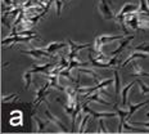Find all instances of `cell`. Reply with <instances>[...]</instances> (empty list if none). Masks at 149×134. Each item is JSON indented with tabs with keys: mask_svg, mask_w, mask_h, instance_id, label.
<instances>
[{
	"mask_svg": "<svg viewBox=\"0 0 149 134\" xmlns=\"http://www.w3.org/2000/svg\"><path fill=\"white\" fill-rule=\"evenodd\" d=\"M112 3L109 0H99V12L103 15L104 20H116V15L113 13V9H112Z\"/></svg>",
	"mask_w": 149,
	"mask_h": 134,
	"instance_id": "1",
	"label": "cell"
},
{
	"mask_svg": "<svg viewBox=\"0 0 149 134\" xmlns=\"http://www.w3.org/2000/svg\"><path fill=\"white\" fill-rule=\"evenodd\" d=\"M123 39L121 35H100V36H97L95 37V49L94 52H102V46H103L105 43H111V41H116V40H121Z\"/></svg>",
	"mask_w": 149,
	"mask_h": 134,
	"instance_id": "2",
	"label": "cell"
},
{
	"mask_svg": "<svg viewBox=\"0 0 149 134\" xmlns=\"http://www.w3.org/2000/svg\"><path fill=\"white\" fill-rule=\"evenodd\" d=\"M21 53L23 54H27V55H31L32 58L35 60H42L44 57L46 58H54L53 53H49L46 49H41V48H33V49H29V51H21Z\"/></svg>",
	"mask_w": 149,
	"mask_h": 134,
	"instance_id": "3",
	"label": "cell"
},
{
	"mask_svg": "<svg viewBox=\"0 0 149 134\" xmlns=\"http://www.w3.org/2000/svg\"><path fill=\"white\" fill-rule=\"evenodd\" d=\"M82 111L85 114H90L93 116V119H108V117H116L117 111L116 112H97V111H93L91 108L88 106V103H82Z\"/></svg>",
	"mask_w": 149,
	"mask_h": 134,
	"instance_id": "4",
	"label": "cell"
},
{
	"mask_svg": "<svg viewBox=\"0 0 149 134\" xmlns=\"http://www.w3.org/2000/svg\"><path fill=\"white\" fill-rule=\"evenodd\" d=\"M68 44H70L68 60H71V58H79V52L81 51V49H85V48L91 46V44H76V43H73L71 39H68Z\"/></svg>",
	"mask_w": 149,
	"mask_h": 134,
	"instance_id": "5",
	"label": "cell"
},
{
	"mask_svg": "<svg viewBox=\"0 0 149 134\" xmlns=\"http://www.w3.org/2000/svg\"><path fill=\"white\" fill-rule=\"evenodd\" d=\"M52 88L50 83L46 81L45 85H42L41 88H39L36 90V95H35V101H33V105H39L40 102H45L46 101V95H48V89Z\"/></svg>",
	"mask_w": 149,
	"mask_h": 134,
	"instance_id": "6",
	"label": "cell"
},
{
	"mask_svg": "<svg viewBox=\"0 0 149 134\" xmlns=\"http://www.w3.org/2000/svg\"><path fill=\"white\" fill-rule=\"evenodd\" d=\"M89 60H90V63H91V66L93 67H100V68H109L112 66H114V65L117 63V57H113V58H111L109 62H99L95 60V57H93L91 54L89 55Z\"/></svg>",
	"mask_w": 149,
	"mask_h": 134,
	"instance_id": "7",
	"label": "cell"
},
{
	"mask_svg": "<svg viewBox=\"0 0 149 134\" xmlns=\"http://www.w3.org/2000/svg\"><path fill=\"white\" fill-rule=\"evenodd\" d=\"M45 115H46V117H48V119H49V121H50V123L54 124V125L57 126L58 129H61V132H63V133H67V132H68L67 126L64 125V124H63V123H62V121L59 120V117L54 116V115H53V114H52V112L49 111V110H46V111H45Z\"/></svg>",
	"mask_w": 149,
	"mask_h": 134,
	"instance_id": "8",
	"label": "cell"
},
{
	"mask_svg": "<svg viewBox=\"0 0 149 134\" xmlns=\"http://www.w3.org/2000/svg\"><path fill=\"white\" fill-rule=\"evenodd\" d=\"M149 57V54L148 53H144V52H139V51H135V52H132L131 54L129 55V57L125 60V62L122 63V67H126L127 65L130 63V62H132L134 60H145V58H148Z\"/></svg>",
	"mask_w": 149,
	"mask_h": 134,
	"instance_id": "9",
	"label": "cell"
},
{
	"mask_svg": "<svg viewBox=\"0 0 149 134\" xmlns=\"http://www.w3.org/2000/svg\"><path fill=\"white\" fill-rule=\"evenodd\" d=\"M140 11V5H136V4H125L122 7V9L118 12L117 15H126L129 13H134V12Z\"/></svg>",
	"mask_w": 149,
	"mask_h": 134,
	"instance_id": "10",
	"label": "cell"
},
{
	"mask_svg": "<svg viewBox=\"0 0 149 134\" xmlns=\"http://www.w3.org/2000/svg\"><path fill=\"white\" fill-rule=\"evenodd\" d=\"M55 63H45V65H41V66H36L33 65L32 68H30L31 72H42V74H49L50 72V68L54 66Z\"/></svg>",
	"mask_w": 149,
	"mask_h": 134,
	"instance_id": "11",
	"label": "cell"
},
{
	"mask_svg": "<svg viewBox=\"0 0 149 134\" xmlns=\"http://www.w3.org/2000/svg\"><path fill=\"white\" fill-rule=\"evenodd\" d=\"M114 110L117 111V114H118V116H120V126H118V130H117V132L121 133V132H122V128H123V123H125V119H126L127 116H129V111L120 110V108L117 107V105H114Z\"/></svg>",
	"mask_w": 149,
	"mask_h": 134,
	"instance_id": "12",
	"label": "cell"
},
{
	"mask_svg": "<svg viewBox=\"0 0 149 134\" xmlns=\"http://www.w3.org/2000/svg\"><path fill=\"white\" fill-rule=\"evenodd\" d=\"M131 40H134V36H129V37H126V39H121V44H120V46L116 49V51L112 52V55H117V54H120V53L122 52L123 49L126 48V46H129V44H130V41H131Z\"/></svg>",
	"mask_w": 149,
	"mask_h": 134,
	"instance_id": "13",
	"label": "cell"
},
{
	"mask_svg": "<svg viewBox=\"0 0 149 134\" xmlns=\"http://www.w3.org/2000/svg\"><path fill=\"white\" fill-rule=\"evenodd\" d=\"M148 103H149L148 99H147V101H144V102H141V103H139V105H132L131 102L129 101V117H131L136 111L140 110L141 107H144V106H145V105H148Z\"/></svg>",
	"mask_w": 149,
	"mask_h": 134,
	"instance_id": "14",
	"label": "cell"
},
{
	"mask_svg": "<svg viewBox=\"0 0 149 134\" xmlns=\"http://www.w3.org/2000/svg\"><path fill=\"white\" fill-rule=\"evenodd\" d=\"M132 68H134V72L131 74V76H134V77H140V76H148L149 77V72H145V71H143V67L141 66H139L136 62H134L132 63Z\"/></svg>",
	"mask_w": 149,
	"mask_h": 134,
	"instance_id": "15",
	"label": "cell"
},
{
	"mask_svg": "<svg viewBox=\"0 0 149 134\" xmlns=\"http://www.w3.org/2000/svg\"><path fill=\"white\" fill-rule=\"evenodd\" d=\"M64 46H67L66 43H50V44H48L45 46V49L49 53H55L57 51H59V49L64 48Z\"/></svg>",
	"mask_w": 149,
	"mask_h": 134,
	"instance_id": "16",
	"label": "cell"
},
{
	"mask_svg": "<svg viewBox=\"0 0 149 134\" xmlns=\"http://www.w3.org/2000/svg\"><path fill=\"white\" fill-rule=\"evenodd\" d=\"M79 72H84V74H88V75H90V76L93 77V79H94V81L95 83H100L99 81V74L98 72H95L94 70H91V68H79Z\"/></svg>",
	"mask_w": 149,
	"mask_h": 134,
	"instance_id": "17",
	"label": "cell"
},
{
	"mask_svg": "<svg viewBox=\"0 0 149 134\" xmlns=\"http://www.w3.org/2000/svg\"><path fill=\"white\" fill-rule=\"evenodd\" d=\"M113 74H114V94H116V97H118V93H120V90H121L120 75H118V71H117V70H114Z\"/></svg>",
	"mask_w": 149,
	"mask_h": 134,
	"instance_id": "18",
	"label": "cell"
},
{
	"mask_svg": "<svg viewBox=\"0 0 149 134\" xmlns=\"http://www.w3.org/2000/svg\"><path fill=\"white\" fill-rule=\"evenodd\" d=\"M134 85H135V81H132V83L127 84L125 88L122 89V106H126L127 105V93H129V90L131 89Z\"/></svg>",
	"mask_w": 149,
	"mask_h": 134,
	"instance_id": "19",
	"label": "cell"
},
{
	"mask_svg": "<svg viewBox=\"0 0 149 134\" xmlns=\"http://www.w3.org/2000/svg\"><path fill=\"white\" fill-rule=\"evenodd\" d=\"M31 71L27 70L26 72L23 74V79H24V89H29L30 85H31V80H32V77H31Z\"/></svg>",
	"mask_w": 149,
	"mask_h": 134,
	"instance_id": "20",
	"label": "cell"
},
{
	"mask_svg": "<svg viewBox=\"0 0 149 134\" xmlns=\"http://www.w3.org/2000/svg\"><path fill=\"white\" fill-rule=\"evenodd\" d=\"M35 120H36V123H37V132L42 133V132H44V130L46 129V125H48L49 121H46V123H44V121L40 119V117H36Z\"/></svg>",
	"mask_w": 149,
	"mask_h": 134,
	"instance_id": "21",
	"label": "cell"
},
{
	"mask_svg": "<svg viewBox=\"0 0 149 134\" xmlns=\"http://www.w3.org/2000/svg\"><path fill=\"white\" fill-rule=\"evenodd\" d=\"M89 119H91V117H90L88 114H86L85 116L82 117L81 124H80V126H79V133H84V132H85V130H84V129H85V125H86V123H88V121H89Z\"/></svg>",
	"mask_w": 149,
	"mask_h": 134,
	"instance_id": "22",
	"label": "cell"
},
{
	"mask_svg": "<svg viewBox=\"0 0 149 134\" xmlns=\"http://www.w3.org/2000/svg\"><path fill=\"white\" fill-rule=\"evenodd\" d=\"M134 51H139V52H144V53H148L149 54V43H144V44H140V45H136L134 48Z\"/></svg>",
	"mask_w": 149,
	"mask_h": 134,
	"instance_id": "23",
	"label": "cell"
},
{
	"mask_svg": "<svg viewBox=\"0 0 149 134\" xmlns=\"http://www.w3.org/2000/svg\"><path fill=\"white\" fill-rule=\"evenodd\" d=\"M136 83H138V84H139V86H140V90H141V94H143V95H145L147 93H149V86H148V85H145V84L143 83L141 80H138Z\"/></svg>",
	"mask_w": 149,
	"mask_h": 134,
	"instance_id": "24",
	"label": "cell"
},
{
	"mask_svg": "<svg viewBox=\"0 0 149 134\" xmlns=\"http://www.w3.org/2000/svg\"><path fill=\"white\" fill-rule=\"evenodd\" d=\"M139 1H140V11L149 14V7H148L149 4H148V1L147 0H139Z\"/></svg>",
	"mask_w": 149,
	"mask_h": 134,
	"instance_id": "25",
	"label": "cell"
},
{
	"mask_svg": "<svg viewBox=\"0 0 149 134\" xmlns=\"http://www.w3.org/2000/svg\"><path fill=\"white\" fill-rule=\"evenodd\" d=\"M62 0H55V7H57V15L61 17V13H62Z\"/></svg>",
	"mask_w": 149,
	"mask_h": 134,
	"instance_id": "26",
	"label": "cell"
},
{
	"mask_svg": "<svg viewBox=\"0 0 149 134\" xmlns=\"http://www.w3.org/2000/svg\"><path fill=\"white\" fill-rule=\"evenodd\" d=\"M22 12V9H14V11H12V12H8V13H5V15H9V17H14V15H18Z\"/></svg>",
	"mask_w": 149,
	"mask_h": 134,
	"instance_id": "27",
	"label": "cell"
},
{
	"mask_svg": "<svg viewBox=\"0 0 149 134\" xmlns=\"http://www.w3.org/2000/svg\"><path fill=\"white\" fill-rule=\"evenodd\" d=\"M134 125H139V126H144V128H148L149 129V121L148 123H144V121H132Z\"/></svg>",
	"mask_w": 149,
	"mask_h": 134,
	"instance_id": "28",
	"label": "cell"
},
{
	"mask_svg": "<svg viewBox=\"0 0 149 134\" xmlns=\"http://www.w3.org/2000/svg\"><path fill=\"white\" fill-rule=\"evenodd\" d=\"M99 126H100V130H99V133H108V130L105 129L104 126V120H99Z\"/></svg>",
	"mask_w": 149,
	"mask_h": 134,
	"instance_id": "29",
	"label": "cell"
},
{
	"mask_svg": "<svg viewBox=\"0 0 149 134\" xmlns=\"http://www.w3.org/2000/svg\"><path fill=\"white\" fill-rule=\"evenodd\" d=\"M5 1V4L7 5H13V7H18V4H17V0H4Z\"/></svg>",
	"mask_w": 149,
	"mask_h": 134,
	"instance_id": "30",
	"label": "cell"
},
{
	"mask_svg": "<svg viewBox=\"0 0 149 134\" xmlns=\"http://www.w3.org/2000/svg\"><path fill=\"white\" fill-rule=\"evenodd\" d=\"M14 97H17V94H12V95H8V97H3V102H8L9 99H12Z\"/></svg>",
	"mask_w": 149,
	"mask_h": 134,
	"instance_id": "31",
	"label": "cell"
},
{
	"mask_svg": "<svg viewBox=\"0 0 149 134\" xmlns=\"http://www.w3.org/2000/svg\"><path fill=\"white\" fill-rule=\"evenodd\" d=\"M147 117H149V111L147 112Z\"/></svg>",
	"mask_w": 149,
	"mask_h": 134,
	"instance_id": "32",
	"label": "cell"
},
{
	"mask_svg": "<svg viewBox=\"0 0 149 134\" xmlns=\"http://www.w3.org/2000/svg\"><path fill=\"white\" fill-rule=\"evenodd\" d=\"M147 1H148V4H149V0H147Z\"/></svg>",
	"mask_w": 149,
	"mask_h": 134,
	"instance_id": "33",
	"label": "cell"
},
{
	"mask_svg": "<svg viewBox=\"0 0 149 134\" xmlns=\"http://www.w3.org/2000/svg\"><path fill=\"white\" fill-rule=\"evenodd\" d=\"M36 3H37V0H36Z\"/></svg>",
	"mask_w": 149,
	"mask_h": 134,
	"instance_id": "34",
	"label": "cell"
}]
</instances>
